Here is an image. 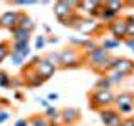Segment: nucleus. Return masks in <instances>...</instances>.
Wrapping results in <instances>:
<instances>
[{
  "label": "nucleus",
  "instance_id": "nucleus-1",
  "mask_svg": "<svg viewBox=\"0 0 134 126\" xmlns=\"http://www.w3.org/2000/svg\"><path fill=\"white\" fill-rule=\"evenodd\" d=\"M60 54V67L62 69H77L79 66H82L81 62L84 61V54L75 47H65L59 50Z\"/></svg>",
  "mask_w": 134,
  "mask_h": 126
},
{
  "label": "nucleus",
  "instance_id": "nucleus-2",
  "mask_svg": "<svg viewBox=\"0 0 134 126\" xmlns=\"http://www.w3.org/2000/svg\"><path fill=\"white\" fill-rule=\"evenodd\" d=\"M114 98L116 94H112V91H97L92 89V92L89 94V103L92 109H106L111 108V104H114Z\"/></svg>",
  "mask_w": 134,
  "mask_h": 126
},
{
  "label": "nucleus",
  "instance_id": "nucleus-3",
  "mask_svg": "<svg viewBox=\"0 0 134 126\" xmlns=\"http://www.w3.org/2000/svg\"><path fill=\"white\" fill-rule=\"evenodd\" d=\"M114 106L121 116L122 114H131L134 111V92L131 91H122L121 94H116L114 98Z\"/></svg>",
  "mask_w": 134,
  "mask_h": 126
},
{
  "label": "nucleus",
  "instance_id": "nucleus-4",
  "mask_svg": "<svg viewBox=\"0 0 134 126\" xmlns=\"http://www.w3.org/2000/svg\"><path fill=\"white\" fill-rule=\"evenodd\" d=\"M77 3L79 2H72V0H69V2H65V0L55 2L54 3V15L59 19V22H62V20H65L70 14H74V12L77 10Z\"/></svg>",
  "mask_w": 134,
  "mask_h": 126
},
{
  "label": "nucleus",
  "instance_id": "nucleus-5",
  "mask_svg": "<svg viewBox=\"0 0 134 126\" xmlns=\"http://www.w3.org/2000/svg\"><path fill=\"white\" fill-rule=\"evenodd\" d=\"M107 30L112 34V37L117 40H126V30H127V22L124 17H117L114 22H111L107 25Z\"/></svg>",
  "mask_w": 134,
  "mask_h": 126
},
{
  "label": "nucleus",
  "instance_id": "nucleus-6",
  "mask_svg": "<svg viewBox=\"0 0 134 126\" xmlns=\"http://www.w3.org/2000/svg\"><path fill=\"white\" fill-rule=\"evenodd\" d=\"M109 56H111V54H109L106 49H102V47L99 45V47H97V49H94L92 52L86 54V56H84V61H86L87 64L91 66V69H94V67H97L102 61H106Z\"/></svg>",
  "mask_w": 134,
  "mask_h": 126
},
{
  "label": "nucleus",
  "instance_id": "nucleus-7",
  "mask_svg": "<svg viewBox=\"0 0 134 126\" xmlns=\"http://www.w3.org/2000/svg\"><path fill=\"white\" fill-rule=\"evenodd\" d=\"M22 77H24V81H25V86H29V87H40L42 84L45 82V79L42 77V76L37 72L34 67H30V66L24 71Z\"/></svg>",
  "mask_w": 134,
  "mask_h": 126
},
{
  "label": "nucleus",
  "instance_id": "nucleus-8",
  "mask_svg": "<svg viewBox=\"0 0 134 126\" xmlns=\"http://www.w3.org/2000/svg\"><path fill=\"white\" fill-rule=\"evenodd\" d=\"M19 17H20V12H17V10L3 12V14L0 15V27L8 29V30L12 32L14 29H17V25H19Z\"/></svg>",
  "mask_w": 134,
  "mask_h": 126
},
{
  "label": "nucleus",
  "instance_id": "nucleus-9",
  "mask_svg": "<svg viewBox=\"0 0 134 126\" xmlns=\"http://www.w3.org/2000/svg\"><path fill=\"white\" fill-rule=\"evenodd\" d=\"M30 67H34V69H35L37 72H39L42 77L45 79V81H47L49 77H52L54 72H55V69H57V67H55V66H52L45 57H39V61H37L34 66H30Z\"/></svg>",
  "mask_w": 134,
  "mask_h": 126
},
{
  "label": "nucleus",
  "instance_id": "nucleus-10",
  "mask_svg": "<svg viewBox=\"0 0 134 126\" xmlns=\"http://www.w3.org/2000/svg\"><path fill=\"white\" fill-rule=\"evenodd\" d=\"M60 118L62 123L67 126H74V123H77L79 118H81V111L77 108H64L60 111Z\"/></svg>",
  "mask_w": 134,
  "mask_h": 126
},
{
  "label": "nucleus",
  "instance_id": "nucleus-11",
  "mask_svg": "<svg viewBox=\"0 0 134 126\" xmlns=\"http://www.w3.org/2000/svg\"><path fill=\"white\" fill-rule=\"evenodd\" d=\"M114 71L122 72L124 76H129L131 72H134V61L127 57H117L116 64H114Z\"/></svg>",
  "mask_w": 134,
  "mask_h": 126
},
{
  "label": "nucleus",
  "instance_id": "nucleus-12",
  "mask_svg": "<svg viewBox=\"0 0 134 126\" xmlns=\"http://www.w3.org/2000/svg\"><path fill=\"white\" fill-rule=\"evenodd\" d=\"M100 29V24L96 22V19H91V17H84L81 27H79V30L82 34H86V35H92V34H96Z\"/></svg>",
  "mask_w": 134,
  "mask_h": 126
},
{
  "label": "nucleus",
  "instance_id": "nucleus-13",
  "mask_svg": "<svg viewBox=\"0 0 134 126\" xmlns=\"http://www.w3.org/2000/svg\"><path fill=\"white\" fill-rule=\"evenodd\" d=\"M116 59L117 57H114V56H109L106 61H102L100 64L97 66V67H94V72H97V74H100V76H106L107 72H111L112 69H114V64H116Z\"/></svg>",
  "mask_w": 134,
  "mask_h": 126
},
{
  "label": "nucleus",
  "instance_id": "nucleus-14",
  "mask_svg": "<svg viewBox=\"0 0 134 126\" xmlns=\"http://www.w3.org/2000/svg\"><path fill=\"white\" fill-rule=\"evenodd\" d=\"M19 29H22V30H27V32H34V29H35V22L29 17L25 12H20V17H19V25H17Z\"/></svg>",
  "mask_w": 134,
  "mask_h": 126
},
{
  "label": "nucleus",
  "instance_id": "nucleus-15",
  "mask_svg": "<svg viewBox=\"0 0 134 126\" xmlns=\"http://www.w3.org/2000/svg\"><path fill=\"white\" fill-rule=\"evenodd\" d=\"M82 20H84V17L79 15V12H74V14H70L65 20H62L60 24L65 25V27H74V29H77V30H79V27H81Z\"/></svg>",
  "mask_w": 134,
  "mask_h": 126
},
{
  "label": "nucleus",
  "instance_id": "nucleus-16",
  "mask_svg": "<svg viewBox=\"0 0 134 126\" xmlns=\"http://www.w3.org/2000/svg\"><path fill=\"white\" fill-rule=\"evenodd\" d=\"M30 40V32L22 30V29H14L12 30V42H24V44H29Z\"/></svg>",
  "mask_w": 134,
  "mask_h": 126
},
{
  "label": "nucleus",
  "instance_id": "nucleus-17",
  "mask_svg": "<svg viewBox=\"0 0 134 126\" xmlns=\"http://www.w3.org/2000/svg\"><path fill=\"white\" fill-rule=\"evenodd\" d=\"M116 114H117V109L112 108V106L111 108H106V109H100V111H99V116H100V119H102L104 124H107Z\"/></svg>",
  "mask_w": 134,
  "mask_h": 126
},
{
  "label": "nucleus",
  "instance_id": "nucleus-18",
  "mask_svg": "<svg viewBox=\"0 0 134 126\" xmlns=\"http://www.w3.org/2000/svg\"><path fill=\"white\" fill-rule=\"evenodd\" d=\"M104 7H107L109 10L116 12L119 15V12L126 7V2H121V0H107V2H104Z\"/></svg>",
  "mask_w": 134,
  "mask_h": 126
},
{
  "label": "nucleus",
  "instance_id": "nucleus-19",
  "mask_svg": "<svg viewBox=\"0 0 134 126\" xmlns=\"http://www.w3.org/2000/svg\"><path fill=\"white\" fill-rule=\"evenodd\" d=\"M111 86H112V82L109 81L106 76H100L94 84V89H97V91H111Z\"/></svg>",
  "mask_w": 134,
  "mask_h": 126
},
{
  "label": "nucleus",
  "instance_id": "nucleus-20",
  "mask_svg": "<svg viewBox=\"0 0 134 126\" xmlns=\"http://www.w3.org/2000/svg\"><path fill=\"white\" fill-rule=\"evenodd\" d=\"M100 3H102V2H92V0H84V2H79V3H77V10H86V12H89V14H91V12L94 10L96 7H99ZM77 10H75V12H77Z\"/></svg>",
  "mask_w": 134,
  "mask_h": 126
},
{
  "label": "nucleus",
  "instance_id": "nucleus-21",
  "mask_svg": "<svg viewBox=\"0 0 134 126\" xmlns=\"http://www.w3.org/2000/svg\"><path fill=\"white\" fill-rule=\"evenodd\" d=\"M116 19H117V14H116V12H112V10H109L107 7L102 8V12H100V17H99L100 22H107V24L114 22Z\"/></svg>",
  "mask_w": 134,
  "mask_h": 126
},
{
  "label": "nucleus",
  "instance_id": "nucleus-22",
  "mask_svg": "<svg viewBox=\"0 0 134 126\" xmlns=\"http://www.w3.org/2000/svg\"><path fill=\"white\" fill-rule=\"evenodd\" d=\"M29 121H30V126H50L49 119L45 116H40V114H34L29 118Z\"/></svg>",
  "mask_w": 134,
  "mask_h": 126
},
{
  "label": "nucleus",
  "instance_id": "nucleus-23",
  "mask_svg": "<svg viewBox=\"0 0 134 126\" xmlns=\"http://www.w3.org/2000/svg\"><path fill=\"white\" fill-rule=\"evenodd\" d=\"M119 45H121V40L114 39V37H107V39H104V40H102V45H100V47L106 49L107 52H109V50H112V49L119 47Z\"/></svg>",
  "mask_w": 134,
  "mask_h": 126
},
{
  "label": "nucleus",
  "instance_id": "nucleus-24",
  "mask_svg": "<svg viewBox=\"0 0 134 126\" xmlns=\"http://www.w3.org/2000/svg\"><path fill=\"white\" fill-rule=\"evenodd\" d=\"M106 77H107L112 84H121V82H122L124 79H126V76H124L122 72H117V71L112 69L111 72H107V74H106Z\"/></svg>",
  "mask_w": 134,
  "mask_h": 126
},
{
  "label": "nucleus",
  "instance_id": "nucleus-25",
  "mask_svg": "<svg viewBox=\"0 0 134 126\" xmlns=\"http://www.w3.org/2000/svg\"><path fill=\"white\" fill-rule=\"evenodd\" d=\"M10 57V44L8 42H0V62Z\"/></svg>",
  "mask_w": 134,
  "mask_h": 126
},
{
  "label": "nucleus",
  "instance_id": "nucleus-26",
  "mask_svg": "<svg viewBox=\"0 0 134 126\" xmlns=\"http://www.w3.org/2000/svg\"><path fill=\"white\" fill-rule=\"evenodd\" d=\"M97 47H99V45L96 44V40H94V39H91V37H89V39H87V42L84 44V47H82L81 50H82V54H84V56H86V54L92 52V50H94V49H97Z\"/></svg>",
  "mask_w": 134,
  "mask_h": 126
},
{
  "label": "nucleus",
  "instance_id": "nucleus-27",
  "mask_svg": "<svg viewBox=\"0 0 134 126\" xmlns=\"http://www.w3.org/2000/svg\"><path fill=\"white\" fill-rule=\"evenodd\" d=\"M45 59H47L52 66L60 67V54H59V52H49L47 56H45Z\"/></svg>",
  "mask_w": 134,
  "mask_h": 126
},
{
  "label": "nucleus",
  "instance_id": "nucleus-28",
  "mask_svg": "<svg viewBox=\"0 0 134 126\" xmlns=\"http://www.w3.org/2000/svg\"><path fill=\"white\" fill-rule=\"evenodd\" d=\"M10 81H12V77L8 76L5 71H0V87H10Z\"/></svg>",
  "mask_w": 134,
  "mask_h": 126
},
{
  "label": "nucleus",
  "instance_id": "nucleus-29",
  "mask_svg": "<svg viewBox=\"0 0 134 126\" xmlns=\"http://www.w3.org/2000/svg\"><path fill=\"white\" fill-rule=\"evenodd\" d=\"M20 86H25V81L22 76H15V77H12L10 81V87H14V89H19Z\"/></svg>",
  "mask_w": 134,
  "mask_h": 126
},
{
  "label": "nucleus",
  "instance_id": "nucleus-30",
  "mask_svg": "<svg viewBox=\"0 0 134 126\" xmlns=\"http://www.w3.org/2000/svg\"><path fill=\"white\" fill-rule=\"evenodd\" d=\"M59 114H60V111H57L55 106H50L49 109H45V114H44V116L50 121V119H54V118H57Z\"/></svg>",
  "mask_w": 134,
  "mask_h": 126
},
{
  "label": "nucleus",
  "instance_id": "nucleus-31",
  "mask_svg": "<svg viewBox=\"0 0 134 126\" xmlns=\"http://www.w3.org/2000/svg\"><path fill=\"white\" fill-rule=\"evenodd\" d=\"M12 5H17V7H29V5H35V0H14L10 2Z\"/></svg>",
  "mask_w": 134,
  "mask_h": 126
},
{
  "label": "nucleus",
  "instance_id": "nucleus-32",
  "mask_svg": "<svg viewBox=\"0 0 134 126\" xmlns=\"http://www.w3.org/2000/svg\"><path fill=\"white\" fill-rule=\"evenodd\" d=\"M127 22V30H126V39H134V20H126Z\"/></svg>",
  "mask_w": 134,
  "mask_h": 126
},
{
  "label": "nucleus",
  "instance_id": "nucleus-33",
  "mask_svg": "<svg viewBox=\"0 0 134 126\" xmlns=\"http://www.w3.org/2000/svg\"><path fill=\"white\" fill-rule=\"evenodd\" d=\"M10 61H12V64H14V66H22L25 59L20 56V54H10Z\"/></svg>",
  "mask_w": 134,
  "mask_h": 126
},
{
  "label": "nucleus",
  "instance_id": "nucleus-34",
  "mask_svg": "<svg viewBox=\"0 0 134 126\" xmlns=\"http://www.w3.org/2000/svg\"><path fill=\"white\" fill-rule=\"evenodd\" d=\"M122 118H121V114H119V113H117V114L114 116V118H112V119L111 121H109V123L106 124V126H122Z\"/></svg>",
  "mask_w": 134,
  "mask_h": 126
},
{
  "label": "nucleus",
  "instance_id": "nucleus-35",
  "mask_svg": "<svg viewBox=\"0 0 134 126\" xmlns=\"http://www.w3.org/2000/svg\"><path fill=\"white\" fill-rule=\"evenodd\" d=\"M45 44H47V39H45V35H39V37L35 39V50L44 49Z\"/></svg>",
  "mask_w": 134,
  "mask_h": 126
},
{
  "label": "nucleus",
  "instance_id": "nucleus-36",
  "mask_svg": "<svg viewBox=\"0 0 134 126\" xmlns=\"http://www.w3.org/2000/svg\"><path fill=\"white\" fill-rule=\"evenodd\" d=\"M35 99H37V101H39V103H40V106L44 108V109H49L50 106H52L49 99H44V98H35Z\"/></svg>",
  "mask_w": 134,
  "mask_h": 126
},
{
  "label": "nucleus",
  "instance_id": "nucleus-37",
  "mask_svg": "<svg viewBox=\"0 0 134 126\" xmlns=\"http://www.w3.org/2000/svg\"><path fill=\"white\" fill-rule=\"evenodd\" d=\"M14 126H30V121L25 119V118H20V119H17V121H15V124H14Z\"/></svg>",
  "mask_w": 134,
  "mask_h": 126
},
{
  "label": "nucleus",
  "instance_id": "nucleus-38",
  "mask_svg": "<svg viewBox=\"0 0 134 126\" xmlns=\"http://www.w3.org/2000/svg\"><path fill=\"white\" fill-rule=\"evenodd\" d=\"M8 118H10V113L8 111H0V124H3Z\"/></svg>",
  "mask_w": 134,
  "mask_h": 126
},
{
  "label": "nucleus",
  "instance_id": "nucleus-39",
  "mask_svg": "<svg viewBox=\"0 0 134 126\" xmlns=\"http://www.w3.org/2000/svg\"><path fill=\"white\" fill-rule=\"evenodd\" d=\"M124 44H126V45H127V47L134 52V39H126V40H124Z\"/></svg>",
  "mask_w": 134,
  "mask_h": 126
},
{
  "label": "nucleus",
  "instance_id": "nucleus-40",
  "mask_svg": "<svg viewBox=\"0 0 134 126\" xmlns=\"http://www.w3.org/2000/svg\"><path fill=\"white\" fill-rule=\"evenodd\" d=\"M122 126H134V118H127V119H124Z\"/></svg>",
  "mask_w": 134,
  "mask_h": 126
},
{
  "label": "nucleus",
  "instance_id": "nucleus-41",
  "mask_svg": "<svg viewBox=\"0 0 134 126\" xmlns=\"http://www.w3.org/2000/svg\"><path fill=\"white\" fill-rule=\"evenodd\" d=\"M47 99L50 101V103H52V101H57L59 99V94H57V92H50V94L47 96Z\"/></svg>",
  "mask_w": 134,
  "mask_h": 126
},
{
  "label": "nucleus",
  "instance_id": "nucleus-42",
  "mask_svg": "<svg viewBox=\"0 0 134 126\" xmlns=\"http://www.w3.org/2000/svg\"><path fill=\"white\" fill-rule=\"evenodd\" d=\"M47 42H50V44H55V42H59V37H55V35H49Z\"/></svg>",
  "mask_w": 134,
  "mask_h": 126
},
{
  "label": "nucleus",
  "instance_id": "nucleus-43",
  "mask_svg": "<svg viewBox=\"0 0 134 126\" xmlns=\"http://www.w3.org/2000/svg\"><path fill=\"white\" fill-rule=\"evenodd\" d=\"M14 98H15L17 101H20V99H24V96H22V92H20V91H15V94H14Z\"/></svg>",
  "mask_w": 134,
  "mask_h": 126
}]
</instances>
